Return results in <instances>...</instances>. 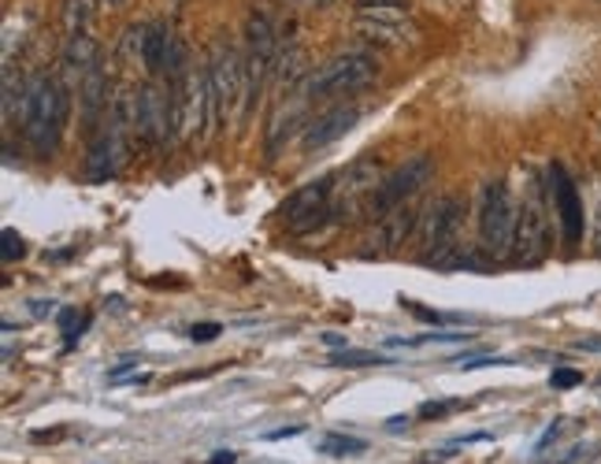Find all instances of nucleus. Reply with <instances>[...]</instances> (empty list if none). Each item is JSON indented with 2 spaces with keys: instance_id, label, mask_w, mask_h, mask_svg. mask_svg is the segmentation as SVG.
I'll use <instances>...</instances> for the list:
<instances>
[{
  "instance_id": "f8f14e48",
  "label": "nucleus",
  "mask_w": 601,
  "mask_h": 464,
  "mask_svg": "<svg viewBox=\"0 0 601 464\" xmlns=\"http://www.w3.org/2000/svg\"><path fill=\"white\" fill-rule=\"evenodd\" d=\"M171 45H175V34H171L168 26H160V23H152V26H130L127 30L130 56H138L141 67H146L149 75H164V71H168Z\"/></svg>"
},
{
  "instance_id": "c756f323",
  "label": "nucleus",
  "mask_w": 601,
  "mask_h": 464,
  "mask_svg": "<svg viewBox=\"0 0 601 464\" xmlns=\"http://www.w3.org/2000/svg\"><path fill=\"white\" fill-rule=\"evenodd\" d=\"M282 4H293V8H328L331 0H282Z\"/></svg>"
},
{
  "instance_id": "bb28decb",
  "label": "nucleus",
  "mask_w": 601,
  "mask_h": 464,
  "mask_svg": "<svg viewBox=\"0 0 601 464\" xmlns=\"http://www.w3.org/2000/svg\"><path fill=\"white\" fill-rule=\"evenodd\" d=\"M491 365H513V357H475V360H461L464 371L472 368H491Z\"/></svg>"
},
{
  "instance_id": "2eb2a0df",
  "label": "nucleus",
  "mask_w": 601,
  "mask_h": 464,
  "mask_svg": "<svg viewBox=\"0 0 601 464\" xmlns=\"http://www.w3.org/2000/svg\"><path fill=\"white\" fill-rule=\"evenodd\" d=\"M97 60H100V45L94 42V37H86V34L67 37V48H64L67 71H75L78 78H86V75H94V71H100Z\"/></svg>"
},
{
  "instance_id": "f03ea898",
  "label": "nucleus",
  "mask_w": 601,
  "mask_h": 464,
  "mask_svg": "<svg viewBox=\"0 0 601 464\" xmlns=\"http://www.w3.org/2000/svg\"><path fill=\"white\" fill-rule=\"evenodd\" d=\"M171 123L179 141H201L216 116V94H212L208 71H190L182 83H171Z\"/></svg>"
},
{
  "instance_id": "473e14b6",
  "label": "nucleus",
  "mask_w": 601,
  "mask_h": 464,
  "mask_svg": "<svg viewBox=\"0 0 601 464\" xmlns=\"http://www.w3.org/2000/svg\"><path fill=\"white\" fill-rule=\"evenodd\" d=\"M105 4H111V8H119V4H127V0H105Z\"/></svg>"
},
{
  "instance_id": "6e6552de",
  "label": "nucleus",
  "mask_w": 601,
  "mask_h": 464,
  "mask_svg": "<svg viewBox=\"0 0 601 464\" xmlns=\"http://www.w3.org/2000/svg\"><path fill=\"white\" fill-rule=\"evenodd\" d=\"M208 75H212V94H216V116L227 123L238 112V100L246 97V60L234 53L230 45H216Z\"/></svg>"
},
{
  "instance_id": "423d86ee",
  "label": "nucleus",
  "mask_w": 601,
  "mask_h": 464,
  "mask_svg": "<svg viewBox=\"0 0 601 464\" xmlns=\"http://www.w3.org/2000/svg\"><path fill=\"white\" fill-rule=\"evenodd\" d=\"M457 224H461V201L457 197H442L431 212H427L423 227H416L423 265H457V257H453Z\"/></svg>"
},
{
  "instance_id": "aec40b11",
  "label": "nucleus",
  "mask_w": 601,
  "mask_h": 464,
  "mask_svg": "<svg viewBox=\"0 0 601 464\" xmlns=\"http://www.w3.org/2000/svg\"><path fill=\"white\" fill-rule=\"evenodd\" d=\"M298 130V112H279L271 119L268 130V157H275L282 149V141H290V134Z\"/></svg>"
},
{
  "instance_id": "0eeeda50",
  "label": "nucleus",
  "mask_w": 601,
  "mask_h": 464,
  "mask_svg": "<svg viewBox=\"0 0 601 464\" xmlns=\"http://www.w3.org/2000/svg\"><path fill=\"white\" fill-rule=\"evenodd\" d=\"M549 253V227H546V205H543V190H532L524 197V205L516 212V235L508 257L516 265H538Z\"/></svg>"
},
{
  "instance_id": "39448f33",
  "label": "nucleus",
  "mask_w": 601,
  "mask_h": 464,
  "mask_svg": "<svg viewBox=\"0 0 601 464\" xmlns=\"http://www.w3.org/2000/svg\"><path fill=\"white\" fill-rule=\"evenodd\" d=\"M434 175V164H431V157H412L409 164H401L397 171H390V175L383 179L379 186H375V194L368 197V216L372 219H383V216H390L394 208H401V205H409V201L420 194L427 179Z\"/></svg>"
},
{
  "instance_id": "20e7f679",
  "label": "nucleus",
  "mask_w": 601,
  "mask_h": 464,
  "mask_svg": "<svg viewBox=\"0 0 601 464\" xmlns=\"http://www.w3.org/2000/svg\"><path fill=\"white\" fill-rule=\"evenodd\" d=\"M375 71H379V64H375V56H368V53L334 56L320 71H312V75L304 78V94H309V97L361 94V89L375 78Z\"/></svg>"
},
{
  "instance_id": "4468645a",
  "label": "nucleus",
  "mask_w": 601,
  "mask_h": 464,
  "mask_svg": "<svg viewBox=\"0 0 601 464\" xmlns=\"http://www.w3.org/2000/svg\"><path fill=\"white\" fill-rule=\"evenodd\" d=\"M356 119H361V112H356V108H345V105L331 108V112H323L320 119H312L309 130H304V149L315 153V149L339 141L342 134H350V130L356 127Z\"/></svg>"
},
{
  "instance_id": "7c9ffc66",
  "label": "nucleus",
  "mask_w": 601,
  "mask_h": 464,
  "mask_svg": "<svg viewBox=\"0 0 601 464\" xmlns=\"http://www.w3.org/2000/svg\"><path fill=\"white\" fill-rule=\"evenodd\" d=\"M234 461H238V457H234L230 450H219V453H212V457H208V464H234Z\"/></svg>"
},
{
  "instance_id": "6ab92c4d",
  "label": "nucleus",
  "mask_w": 601,
  "mask_h": 464,
  "mask_svg": "<svg viewBox=\"0 0 601 464\" xmlns=\"http://www.w3.org/2000/svg\"><path fill=\"white\" fill-rule=\"evenodd\" d=\"M89 19H94V0H64V30H67V37L86 34Z\"/></svg>"
},
{
  "instance_id": "1a4fd4ad",
  "label": "nucleus",
  "mask_w": 601,
  "mask_h": 464,
  "mask_svg": "<svg viewBox=\"0 0 601 464\" xmlns=\"http://www.w3.org/2000/svg\"><path fill=\"white\" fill-rule=\"evenodd\" d=\"M331 190H334V175L315 179V183L301 186L298 194H290L287 201H282V219L290 224V230L309 235V230L328 224L331 219Z\"/></svg>"
},
{
  "instance_id": "a211bd4d",
  "label": "nucleus",
  "mask_w": 601,
  "mask_h": 464,
  "mask_svg": "<svg viewBox=\"0 0 601 464\" xmlns=\"http://www.w3.org/2000/svg\"><path fill=\"white\" fill-rule=\"evenodd\" d=\"M83 100H86V123L94 127L100 112L108 108V89H105V75H100V71L83 78Z\"/></svg>"
},
{
  "instance_id": "dca6fc26",
  "label": "nucleus",
  "mask_w": 601,
  "mask_h": 464,
  "mask_svg": "<svg viewBox=\"0 0 601 464\" xmlns=\"http://www.w3.org/2000/svg\"><path fill=\"white\" fill-rule=\"evenodd\" d=\"M409 0H361L356 4V19L361 23H405L409 15Z\"/></svg>"
},
{
  "instance_id": "ddd939ff",
  "label": "nucleus",
  "mask_w": 601,
  "mask_h": 464,
  "mask_svg": "<svg viewBox=\"0 0 601 464\" xmlns=\"http://www.w3.org/2000/svg\"><path fill=\"white\" fill-rule=\"evenodd\" d=\"M416 224H420V208L412 205H401V208H394L390 216H383L379 219V227H375V241H372V249H364V257H390L401 249V241L416 235Z\"/></svg>"
},
{
  "instance_id": "f257e3e1",
  "label": "nucleus",
  "mask_w": 601,
  "mask_h": 464,
  "mask_svg": "<svg viewBox=\"0 0 601 464\" xmlns=\"http://www.w3.org/2000/svg\"><path fill=\"white\" fill-rule=\"evenodd\" d=\"M19 119H23V138L26 145L34 149L37 157H53L60 149V138H64V127L71 119V97L67 89L49 75H34L26 83V97L23 108H19Z\"/></svg>"
},
{
  "instance_id": "412c9836",
  "label": "nucleus",
  "mask_w": 601,
  "mask_h": 464,
  "mask_svg": "<svg viewBox=\"0 0 601 464\" xmlns=\"http://www.w3.org/2000/svg\"><path fill=\"white\" fill-rule=\"evenodd\" d=\"M323 453H328V457H361L364 450V442L361 439H345V435H328L323 439V446H320Z\"/></svg>"
},
{
  "instance_id": "2f4dec72",
  "label": "nucleus",
  "mask_w": 601,
  "mask_h": 464,
  "mask_svg": "<svg viewBox=\"0 0 601 464\" xmlns=\"http://www.w3.org/2000/svg\"><path fill=\"white\" fill-rule=\"evenodd\" d=\"M304 428H279V431H271L268 439H293V435H301Z\"/></svg>"
},
{
  "instance_id": "b1692460",
  "label": "nucleus",
  "mask_w": 601,
  "mask_h": 464,
  "mask_svg": "<svg viewBox=\"0 0 601 464\" xmlns=\"http://www.w3.org/2000/svg\"><path fill=\"white\" fill-rule=\"evenodd\" d=\"M554 382L557 390H572V387H579V382H583V371H576V368H557L554 371Z\"/></svg>"
},
{
  "instance_id": "7ed1b4c3",
  "label": "nucleus",
  "mask_w": 601,
  "mask_h": 464,
  "mask_svg": "<svg viewBox=\"0 0 601 464\" xmlns=\"http://www.w3.org/2000/svg\"><path fill=\"white\" fill-rule=\"evenodd\" d=\"M516 212L519 205L513 201V194H508L505 179H494V183L483 186V201H479V238H483V249L491 257H508V249H513Z\"/></svg>"
},
{
  "instance_id": "f3484780",
  "label": "nucleus",
  "mask_w": 601,
  "mask_h": 464,
  "mask_svg": "<svg viewBox=\"0 0 601 464\" xmlns=\"http://www.w3.org/2000/svg\"><path fill=\"white\" fill-rule=\"evenodd\" d=\"M246 37H249V56H264L275 60L279 56V45H275V26L264 12H253L246 23Z\"/></svg>"
},
{
  "instance_id": "cd10ccee",
  "label": "nucleus",
  "mask_w": 601,
  "mask_h": 464,
  "mask_svg": "<svg viewBox=\"0 0 601 464\" xmlns=\"http://www.w3.org/2000/svg\"><path fill=\"white\" fill-rule=\"evenodd\" d=\"M219 335V324H197V327H190V338L193 342H212Z\"/></svg>"
},
{
  "instance_id": "5701e85b",
  "label": "nucleus",
  "mask_w": 601,
  "mask_h": 464,
  "mask_svg": "<svg viewBox=\"0 0 601 464\" xmlns=\"http://www.w3.org/2000/svg\"><path fill=\"white\" fill-rule=\"evenodd\" d=\"M390 357H375V353H334L331 365L339 368H368V365H386Z\"/></svg>"
},
{
  "instance_id": "a878e982",
  "label": "nucleus",
  "mask_w": 601,
  "mask_h": 464,
  "mask_svg": "<svg viewBox=\"0 0 601 464\" xmlns=\"http://www.w3.org/2000/svg\"><path fill=\"white\" fill-rule=\"evenodd\" d=\"M461 453V442H450L446 450H431V453H423V464H442V461H450Z\"/></svg>"
},
{
  "instance_id": "9b49d317",
  "label": "nucleus",
  "mask_w": 601,
  "mask_h": 464,
  "mask_svg": "<svg viewBox=\"0 0 601 464\" xmlns=\"http://www.w3.org/2000/svg\"><path fill=\"white\" fill-rule=\"evenodd\" d=\"M549 205L557 208L560 238H565L568 246H579V241H583V201H579L576 183L568 179V171L560 164H549Z\"/></svg>"
},
{
  "instance_id": "9d476101",
  "label": "nucleus",
  "mask_w": 601,
  "mask_h": 464,
  "mask_svg": "<svg viewBox=\"0 0 601 464\" xmlns=\"http://www.w3.org/2000/svg\"><path fill=\"white\" fill-rule=\"evenodd\" d=\"M135 134L146 141V145H160V141L175 138V123H171V94H164L160 86L146 83L138 89Z\"/></svg>"
},
{
  "instance_id": "393cba45",
  "label": "nucleus",
  "mask_w": 601,
  "mask_h": 464,
  "mask_svg": "<svg viewBox=\"0 0 601 464\" xmlns=\"http://www.w3.org/2000/svg\"><path fill=\"white\" fill-rule=\"evenodd\" d=\"M453 409H461V401H427V406H420V417L423 420H438V417H446V412H453Z\"/></svg>"
},
{
  "instance_id": "4be33fe9",
  "label": "nucleus",
  "mask_w": 601,
  "mask_h": 464,
  "mask_svg": "<svg viewBox=\"0 0 601 464\" xmlns=\"http://www.w3.org/2000/svg\"><path fill=\"white\" fill-rule=\"evenodd\" d=\"M23 253H26L23 235L12 227H4V235H0V260H4V265H15V260H23Z\"/></svg>"
},
{
  "instance_id": "c85d7f7f",
  "label": "nucleus",
  "mask_w": 601,
  "mask_h": 464,
  "mask_svg": "<svg viewBox=\"0 0 601 464\" xmlns=\"http://www.w3.org/2000/svg\"><path fill=\"white\" fill-rule=\"evenodd\" d=\"M576 349H583V353H601V338H579V342H576Z\"/></svg>"
}]
</instances>
